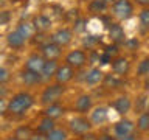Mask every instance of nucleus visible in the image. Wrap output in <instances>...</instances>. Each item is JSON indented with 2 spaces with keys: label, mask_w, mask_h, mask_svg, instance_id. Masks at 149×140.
I'll use <instances>...</instances> for the list:
<instances>
[{
  "label": "nucleus",
  "mask_w": 149,
  "mask_h": 140,
  "mask_svg": "<svg viewBox=\"0 0 149 140\" xmlns=\"http://www.w3.org/2000/svg\"><path fill=\"white\" fill-rule=\"evenodd\" d=\"M5 140H19V139H16V137H14V135H9V137H6Z\"/></svg>",
  "instance_id": "obj_43"
},
{
  "label": "nucleus",
  "mask_w": 149,
  "mask_h": 140,
  "mask_svg": "<svg viewBox=\"0 0 149 140\" xmlns=\"http://www.w3.org/2000/svg\"><path fill=\"white\" fill-rule=\"evenodd\" d=\"M146 104V98L141 97L140 98V101H138V106L135 104V112H138V114H141V109H143V106Z\"/></svg>",
  "instance_id": "obj_36"
},
{
  "label": "nucleus",
  "mask_w": 149,
  "mask_h": 140,
  "mask_svg": "<svg viewBox=\"0 0 149 140\" xmlns=\"http://www.w3.org/2000/svg\"><path fill=\"white\" fill-rule=\"evenodd\" d=\"M17 31L19 33H20V34L23 36V37H25V39H31V37H34L36 36V27H34V23H33V22H20V23H19V25H17Z\"/></svg>",
  "instance_id": "obj_18"
},
{
  "label": "nucleus",
  "mask_w": 149,
  "mask_h": 140,
  "mask_svg": "<svg viewBox=\"0 0 149 140\" xmlns=\"http://www.w3.org/2000/svg\"><path fill=\"white\" fill-rule=\"evenodd\" d=\"M47 137H48V140H67L68 135H67V131L62 128H53L47 134Z\"/></svg>",
  "instance_id": "obj_26"
},
{
  "label": "nucleus",
  "mask_w": 149,
  "mask_h": 140,
  "mask_svg": "<svg viewBox=\"0 0 149 140\" xmlns=\"http://www.w3.org/2000/svg\"><path fill=\"white\" fill-rule=\"evenodd\" d=\"M53 128H54V120L53 118H48V117H44V118L40 120V123L37 125V132L48 134Z\"/></svg>",
  "instance_id": "obj_24"
},
{
  "label": "nucleus",
  "mask_w": 149,
  "mask_h": 140,
  "mask_svg": "<svg viewBox=\"0 0 149 140\" xmlns=\"http://www.w3.org/2000/svg\"><path fill=\"white\" fill-rule=\"evenodd\" d=\"M137 128L141 131V132L149 131V114L148 112H141V114H140L138 121H137Z\"/></svg>",
  "instance_id": "obj_27"
},
{
  "label": "nucleus",
  "mask_w": 149,
  "mask_h": 140,
  "mask_svg": "<svg viewBox=\"0 0 149 140\" xmlns=\"http://www.w3.org/2000/svg\"><path fill=\"white\" fill-rule=\"evenodd\" d=\"M45 62H47V59L40 53H31L26 58L23 69L31 70V72H34V73H40L42 69H44V65H45Z\"/></svg>",
  "instance_id": "obj_6"
},
{
  "label": "nucleus",
  "mask_w": 149,
  "mask_h": 140,
  "mask_svg": "<svg viewBox=\"0 0 149 140\" xmlns=\"http://www.w3.org/2000/svg\"><path fill=\"white\" fill-rule=\"evenodd\" d=\"M134 123L130 120L127 118H124V120H120L118 123L115 125V128H113V132L116 137H120V139H123L126 137V135H130L132 134V131H134Z\"/></svg>",
  "instance_id": "obj_12"
},
{
  "label": "nucleus",
  "mask_w": 149,
  "mask_h": 140,
  "mask_svg": "<svg viewBox=\"0 0 149 140\" xmlns=\"http://www.w3.org/2000/svg\"><path fill=\"white\" fill-rule=\"evenodd\" d=\"M58 67H59L58 61H47L45 65H44V69H42V72H40L42 79H44V81H48V79L54 78Z\"/></svg>",
  "instance_id": "obj_19"
},
{
  "label": "nucleus",
  "mask_w": 149,
  "mask_h": 140,
  "mask_svg": "<svg viewBox=\"0 0 149 140\" xmlns=\"http://www.w3.org/2000/svg\"><path fill=\"white\" fill-rule=\"evenodd\" d=\"M121 140H135V137H134L132 134H130V135H126V137H123Z\"/></svg>",
  "instance_id": "obj_42"
},
{
  "label": "nucleus",
  "mask_w": 149,
  "mask_h": 140,
  "mask_svg": "<svg viewBox=\"0 0 149 140\" xmlns=\"http://www.w3.org/2000/svg\"><path fill=\"white\" fill-rule=\"evenodd\" d=\"M33 23H34V27H36V31H39V33L48 31L50 27H51L50 17H47L45 14H39V16H36L34 19H33Z\"/></svg>",
  "instance_id": "obj_20"
},
{
  "label": "nucleus",
  "mask_w": 149,
  "mask_h": 140,
  "mask_svg": "<svg viewBox=\"0 0 149 140\" xmlns=\"http://www.w3.org/2000/svg\"><path fill=\"white\" fill-rule=\"evenodd\" d=\"M95 42H96V39H95V36H88L87 37V39L86 41H84V44H88V45H93V44H95Z\"/></svg>",
  "instance_id": "obj_40"
},
{
  "label": "nucleus",
  "mask_w": 149,
  "mask_h": 140,
  "mask_svg": "<svg viewBox=\"0 0 149 140\" xmlns=\"http://www.w3.org/2000/svg\"><path fill=\"white\" fill-rule=\"evenodd\" d=\"M33 104H34V97L28 92H19L16 93L11 100L8 101V107L6 112L9 115H23L28 109H31Z\"/></svg>",
  "instance_id": "obj_1"
},
{
  "label": "nucleus",
  "mask_w": 149,
  "mask_h": 140,
  "mask_svg": "<svg viewBox=\"0 0 149 140\" xmlns=\"http://www.w3.org/2000/svg\"><path fill=\"white\" fill-rule=\"evenodd\" d=\"M30 140H48V137H47V134L37 132V134H33V137H31Z\"/></svg>",
  "instance_id": "obj_38"
},
{
  "label": "nucleus",
  "mask_w": 149,
  "mask_h": 140,
  "mask_svg": "<svg viewBox=\"0 0 149 140\" xmlns=\"http://www.w3.org/2000/svg\"><path fill=\"white\" fill-rule=\"evenodd\" d=\"M100 62L104 65V64H109V62H112V56L109 55V53H102V55H100Z\"/></svg>",
  "instance_id": "obj_34"
},
{
  "label": "nucleus",
  "mask_w": 149,
  "mask_h": 140,
  "mask_svg": "<svg viewBox=\"0 0 149 140\" xmlns=\"http://www.w3.org/2000/svg\"><path fill=\"white\" fill-rule=\"evenodd\" d=\"M148 75H149V56L143 58L137 67V76L143 78V76H148Z\"/></svg>",
  "instance_id": "obj_28"
},
{
  "label": "nucleus",
  "mask_w": 149,
  "mask_h": 140,
  "mask_svg": "<svg viewBox=\"0 0 149 140\" xmlns=\"http://www.w3.org/2000/svg\"><path fill=\"white\" fill-rule=\"evenodd\" d=\"M138 20H140V25L143 28H148L149 30V8L141 9V13L138 14Z\"/></svg>",
  "instance_id": "obj_29"
},
{
  "label": "nucleus",
  "mask_w": 149,
  "mask_h": 140,
  "mask_svg": "<svg viewBox=\"0 0 149 140\" xmlns=\"http://www.w3.org/2000/svg\"><path fill=\"white\" fill-rule=\"evenodd\" d=\"M25 42H26V39H25V37H23L17 30L11 31V33L8 34V37H6V44H8V47H11L13 50H20V48H23Z\"/></svg>",
  "instance_id": "obj_13"
},
{
  "label": "nucleus",
  "mask_w": 149,
  "mask_h": 140,
  "mask_svg": "<svg viewBox=\"0 0 149 140\" xmlns=\"http://www.w3.org/2000/svg\"><path fill=\"white\" fill-rule=\"evenodd\" d=\"M107 118H109V112H107L106 107L100 106V107H95V109H93V112H92V121L95 125L106 123Z\"/></svg>",
  "instance_id": "obj_21"
},
{
  "label": "nucleus",
  "mask_w": 149,
  "mask_h": 140,
  "mask_svg": "<svg viewBox=\"0 0 149 140\" xmlns=\"http://www.w3.org/2000/svg\"><path fill=\"white\" fill-rule=\"evenodd\" d=\"M102 81H104V86L109 87V89H115V87L120 86V81L115 78V75H107V76H104Z\"/></svg>",
  "instance_id": "obj_30"
},
{
  "label": "nucleus",
  "mask_w": 149,
  "mask_h": 140,
  "mask_svg": "<svg viewBox=\"0 0 149 140\" xmlns=\"http://www.w3.org/2000/svg\"><path fill=\"white\" fill-rule=\"evenodd\" d=\"M84 23H86V20L84 19H78V20H74V31L76 33H81V31H84Z\"/></svg>",
  "instance_id": "obj_32"
},
{
  "label": "nucleus",
  "mask_w": 149,
  "mask_h": 140,
  "mask_svg": "<svg viewBox=\"0 0 149 140\" xmlns=\"http://www.w3.org/2000/svg\"><path fill=\"white\" fill-rule=\"evenodd\" d=\"M124 44L129 47V50H137L138 48V45H140V42L137 41V39H130V41H124Z\"/></svg>",
  "instance_id": "obj_33"
},
{
  "label": "nucleus",
  "mask_w": 149,
  "mask_h": 140,
  "mask_svg": "<svg viewBox=\"0 0 149 140\" xmlns=\"http://www.w3.org/2000/svg\"><path fill=\"white\" fill-rule=\"evenodd\" d=\"M113 107H115V111L118 112V114L124 115V114H127V112L130 111V107H132V101H130V98L127 95H121V97H118L113 101Z\"/></svg>",
  "instance_id": "obj_15"
},
{
  "label": "nucleus",
  "mask_w": 149,
  "mask_h": 140,
  "mask_svg": "<svg viewBox=\"0 0 149 140\" xmlns=\"http://www.w3.org/2000/svg\"><path fill=\"white\" fill-rule=\"evenodd\" d=\"M6 107H8V101L3 97H0V115H3L6 112Z\"/></svg>",
  "instance_id": "obj_35"
},
{
  "label": "nucleus",
  "mask_w": 149,
  "mask_h": 140,
  "mask_svg": "<svg viewBox=\"0 0 149 140\" xmlns=\"http://www.w3.org/2000/svg\"><path fill=\"white\" fill-rule=\"evenodd\" d=\"M102 79H104V73H102V70L98 69V67L90 69L88 73L86 75V83L88 86H96V84L102 83Z\"/></svg>",
  "instance_id": "obj_17"
},
{
  "label": "nucleus",
  "mask_w": 149,
  "mask_h": 140,
  "mask_svg": "<svg viewBox=\"0 0 149 140\" xmlns=\"http://www.w3.org/2000/svg\"><path fill=\"white\" fill-rule=\"evenodd\" d=\"M81 140H98V135L92 134V132H86V134H82Z\"/></svg>",
  "instance_id": "obj_37"
},
{
  "label": "nucleus",
  "mask_w": 149,
  "mask_h": 140,
  "mask_svg": "<svg viewBox=\"0 0 149 140\" xmlns=\"http://www.w3.org/2000/svg\"><path fill=\"white\" fill-rule=\"evenodd\" d=\"M14 137L19 139V140H30L33 137V129L26 125L19 126V128L14 131Z\"/></svg>",
  "instance_id": "obj_23"
},
{
  "label": "nucleus",
  "mask_w": 149,
  "mask_h": 140,
  "mask_svg": "<svg viewBox=\"0 0 149 140\" xmlns=\"http://www.w3.org/2000/svg\"><path fill=\"white\" fill-rule=\"evenodd\" d=\"M92 128L90 121H88L87 118H84V117H74V118H72V121H70V129H72V132L78 134V135H82L88 132Z\"/></svg>",
  "instance_id": "obj_8"
},
{
  "label": "nucleus",
  "mask_w": 149,
  "mask_h": 140,
  "mask_svg": "<svg viewBox=\"0 0 149 140\" xmlns=\"http://www.w3.org/2000/svg\"><path fill=\"white\" fill-rule=\"evenodd\" d=\"M64 93V84H59V83H54V84H50L44 89L40 95V103L42 104H53V103H58L59 98L62 97Z\"/></svg>",
  "instance_id": "obj_3"
},
{
  "label": "nucleus",
  "mask_w": 149,
  "mask_h": 140,
  "mask_svg": "<svg viewBox=\"0 0 149 140\" xmlns=\"http://www.w3.org/2000/svg\"><path fill=\"white\" fill-rule=\"evenodd\" d=\"M109 39L113 42L115 45H120L126 41V34L124 30L120 23H110L109 25Z\"/></svg>",
  "instance_id": "obj_11"
},
{
  "label": "nucleus",
  "mask_w": 149,
  "mask_h": 140,
  "mask_svg": "<svg viewBox=\"0 0 149 140\" xmlns=\"http://www.w3.org/2000/svg\"><path fill=\"white\" fill-rule=\"evenodd\" d=\"M137 5H140V6H143V8H148L149 6V0H134Z\"/></svg>",
  "instance_id": "obj_39"
},
{
  "label": "nucleus",
  "mask_w": 149,
  "mask_h": 140,
  "mask_svg": "<svg viewBox=\"0 0 149 140\" xmlns=\"http://www.w3.org/2000/svg\"><path fill=\"white\" fill-rule=\"evenodd\" d=\"M73 39V31L70 30V28H59V30H56L53 34H51V42H54V44H58L59 47H67L70 42Z\"/></svg>",
  "instance_id": "obj_7"
},
{
  "label": "nucleus",
  "mask_w": 149,
  "mask_h": 140,
  "mask_svg": "<svg viewBox=\"0 0 149 140\" xmlns=\"http://www.w3.org/2000/svg\"><path fill=\"white\" fill-rule=\"evenodd\" d=\"M146 112L149 114V103H148V106H146Z\"/></svg>",
  "instance_id": "obj_45"
},
{
  "label": "nucleus",
  "mask_w": 149,
  "mask_h": 140,
  "mask_svg": "<svg viewBox=\"0 0 149 140\" xmlns=\"http://www.w3.org/2000/svg\"><path fill=\"white\" fill-rule=\"evenodd\" d=\"M98 140H113V137H112V135L104 134V135H101V137H98Z\"/></svg>",
  "instance_id": "obj_41"
},
{
  "label": "nucleus",
  "mask_w": 149,
  "mask_h": 140,
  "mask_svg": "<svg viewBox=\"0 0 149 140\" xmlns=\"http://www.w3.org/2000/svg\"><path fill=\"white\" fill-rule=\"evenodd\" d=\"M130 69V62L127 58H124V56H118V58L112 59V72L115 75H118V76H124V75H127Z\"/></svg>",
  "instance_id": "obj_10"
},
{
  "label": "nucleus",
  "mask_w": 149,
  "mask_h": 140,
  "mask_svg": "<svg viewBox=\"0 0 149 140\" xmlns=\"http://www.w3.org/2000/svg\"><path fill=\"white\" fill-rule=\"evenodd\" d=\"M87 55H86V51H82V50H72L70 53L65 56V64H68L70 67H73V69H81L84 67V65L87 64Z\"/></svg>",
  "instance_id": "obj_4"
},
{
  "label": "nucleus",
  "mask_w": 149,
  "mask_h": 140,
  "mask_svg": "<svg viewBox=\"0 0 149 140\" xmlns=\"http://www.w3.org/2000/svg\"><path fill=\"white\" fill-rule=\"evenodd\" d=\"M20 79L25 86H36V84H39L42 81V76H40V73H34L31 70L23 69L20 72Z\"/></svg>",
  "instance_id": "obj_16"
},
{
  "label": "nucleus",
  "mask_w": 149,
  "mask_h": 140,
  "mask_svg": "<svg viewBox=\"0 0 149 140\" xmlns=\"http://www.w3.org/2000/svg\"><path fill=\"white\" fill-rule=\"evenodd\" d=\"M112 13L118 20H127L134 16V3L130 0H115L112 3Z\"/></svg>",
  "instance_id": "obj_2"
},
{
  "label": "nucleus",
  "mask_w": 149,
  "mask_h": 140,
  "mask_svg": "<svg viewBox=\"0 0 149 140\" xmlns=\"http://www.w3.org/2000/svg\"><path fill=\"white\" fill-rule=\"evenodd\" d=\"M107 6H109V5L106 2H102V0H90V2H88V11L95 13V14L104 13L107 9Z\"/></svg>",
  "instance_id": "obj_25"
},
{
  "label": "nucleus",
  "mask_w": 149,
  "mask_h": 140,
  "mask_svg": "<svg viewBox=\"0 0 149 140\" xmlns=\"http://www.w3.org/2000/svg\"><path fill=\"white\" fill-rule=\"evenodd\" d=\"M84 2H87V0H84ZM88 2H90V0H88Z\"/></svg>",
  "instance_id": "obj_46"
},
{
  "label": "nucleus",
  "mask_w": 149,
  "mask_h": 140,
  "mask_svg": "<svg viewBox=\"0 0 149 140\" xmlns=\"http://www.w3.org/2000/svg\"><path fill=\"white\" fill-rule=\"evenodd\" d=\"M73 76H74V69L70 67L68 64H62L58 67V70H56L54 79H56V83H59V84H65V83L72 81Z\"/></svg>",
  "instance_id": "obj_9"
},
{
  "label": "nucleus",
  "mask_w": 149,
  "mask_h": 140,
  "mask_svg": "<svg viewBox=\"0 0 149 140\" xmlns=\"http://www.w3.org/2000/svg\"><path fill=\"white\" fill-rule=\"evenodd\" d=\"M62 47H59L58 44H54V42H45V44L40 45V55L44 56L47 61H58L61 58V55H62Z\"/></svg>",
  "instance_id": "obj_5"
},
{
  "label": "nucleus",
  "mask_w": 149,
  "mask_h": 140,
  "mask_svg": "<svg viewBox=\"0 0 149 140\" xmlns=\"http://www.w3.org/2000/svg\"><path fill=\"white\" fill-rule=\"evenodd\" d=\"M65 114V107L61 104V103H53V104H48L44 111V117H48V118H53V120H58L61 118Z\"/></svg>",
  "instance_id": "obj_14"
},
{
  "label": "nucleus",
  "mask_w": 149,
  "mask_h": 140,
  "mask_svg": "<svg viewBox=\"0 0 149 140\" xmlns=\"http://www.w3.org/2000/svg\"><path fill=\"white\" fill-rule=\"evenodd\" d=\"M11 79V72L6 67H0V84H6Z\"/></svg>",
  "instance_id": "obj_31"
},
{
  "label": "nucleus",
  "mask_w": 149,
  "mask_h": 140,
  "mask_svg": "<svg viewBox=\"0 0 149 140\" xmlns=\"http://www.w3.org/2000/svg\"><path fill=\"white\" fill-rule=\"evenodd\" d=\"M102 2H106L107 5H112V3H113V2H115V0H102Z\"/></svg>",
  "instance_id": "obj_44"
},
{
  "label": "nucleus",
  "mask_w": 149,
  "mask_h": 140,
  "mask_svg": "<svg viewBox=\"0 0 149 140\" xmlns=\"http://www.w3.org/2000/svg\"><path fill=\"white\" fill-rule=\"evenodd\" d=\"M74 107H76L78 112H87V111H90V107H92V97L87 95V93L81 95L76 100V103H74Z\"/></svg>",
  "instance_id": "obj_22"
}]
</instances>
